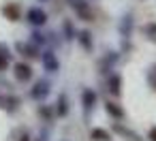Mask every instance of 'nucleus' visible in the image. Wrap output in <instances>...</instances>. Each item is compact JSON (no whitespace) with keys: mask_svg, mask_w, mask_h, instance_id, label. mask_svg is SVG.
Instances as JSON below:
<instances>
[{"mask_svg":"<svg viewBox=\"0 0 156 141\" xmlns=\"http://www.w3.org/2000/svg\"><path fill=\"white\" fill-rule=\"evenodd\" d=\"M66 2H69V7L75 11V15H77L79 19H83V22H94L96 11L92 9V5L88 2V0H66Z\"/></svg>","mask_w":156,"mask_h":141,"instance_id":"f257e3e1","label":"nucleus"},{"mask_svg":"<svg viewBox=\"0 0 156 141\" xmlns=\"http://www.w3.org/2000/svg\"><path fill=\"white\" fill-rule=\"evenodd\" d=\"M15 51H17L20 56H24L26 60H37V58H41L39 45H34V43H30V41H17V43H15Z\"/></svg>","mask_w":156,"mask_h":141,"instance_id":"f03ea898","label":"nucleus"},{"mask_svg":"<svg viewBox=\"0 0 156 141\" xmlns=\"http://www.w3.org/2000/svg\"><path fill=\"white\" fill-rule=\"evenodd\" d=\"M26 19H28V24H30V26L41 28V26H45V24H47L49 15H47V11H45V9H41V7H30V9H28V13H26Z\"/></svg>","mask_w":156,"mask_h":141,"instance_id":"7ed1b4c3","label":"nucleus"},{"mask_svg":"<svg viewBox=\"0 0 156 141\" xmlns=\"http://www.w3.org/2000/svg\"><path fill=\"white\" fill-rule=\"evenodd\" d=\"M41 60H43V69H45L47 73H58V71H60V60H58V56L54 54V49L41 51Z\"/></svg>","mask_w":156,"mask_h":141,"instance_id":"20e7f679","label":"nucleus"},{"mask_svg":"<svg viewBox=\"0 0 156 141\" xmlns=\"http://www.w3.org/2000/svg\"><path fill=\"white\" fill-rule=\"evenodd\" d=\"M13 75H15V79H17V81L26 83V81H30V79H32L34 69H32L28 62H15V64H13Z\"/></svg>","mask_w":156,"mask_h":141,"instance_id":"39448f33","label":"nucleus"},{"mask_svg":"<svg viewBox=\"0 0 156 141\" xmlns=\"http://www.w3.org/2000/svg\"><path fill=\"white\" fill-rule=\"evenodd\" d=\"M111 130H113V132H118L120 137H124L126 141H143V137H141L139 132H135V130H130V128H128V126H124V124H122L120 120L111 124Z\"/></svg>","mask_w":156,"mask_h":141,"instance_id":"423d86ee","label":"nucleus"},{"mask_svg":"<svg viewBox=\"0 0 156 141\" xmlns=\"http://www.w3.org/2000/svg\"><path fill=\"white\" fill-rule=\"evenodd\" d=\"M49 90H51L49 81H47V79H39V81H34V86L30 88V96H32L34 100H43V98H47Z\"/></svg>","mask_w":156,"mask_h":141,"instance_id":"0eeeda50","label":"nucleus"},{"mask_svg":"<svg viewBox=\"0 0 156 141\" xmlns=\"http://www.w3.org/2000/svg\"><path fill=\"white\" fill-rule=\"evenodd\" d=\"M22 100L15 94H0V109H5L7 113H15L20 109Z\"/></svg>","mask_w":156,"mask_h":141,"instance_id":"6e6552de","label":"nucleus"},{"mask_svg":"<svg viewBox=\"0 0 156 141\" xmlns=\"http://www.w3.org/2000/svg\"><path fill=\"white\" fill-rule=\"evenodd\" d=\"M0 13H2L5 19H9V22H20L22 19V7H20V2H7V5H2Z\"/></svg>","mask_w":156,"mask_h":141,"instance_id":"1a4fd4ad","label":"nucleus"},{"mask_svg":"<svg viewBox=\"0 0 156 141\" xmlns=\"http://www.w3.org/2000/svg\"><path fill=\"white\" fill-rule=\"evenodd\" d=\"M133 28H135L133 13H126V15L120 19V26H118V30H120V37H122L124 41H128V39L133 37Z\"/></svg>","mask_w":156,"mask_h":141,"instance_id":"9d476101","label":"nucleus"},{"mask_svg":"<svg viewBox=\"0 0 156 141\" xmlns=\"http://www.w3.org/2000/svg\"><path fill=\"white\" fill-rule=\"evenodd\" d=\"M107 92L111 96H115V98L122 94V75L120 73H111L107 77Z\"/></svg>","mask_w":156,"mask_h":141,"instance_id":"9b49d317","label":"nucleus"},{"mask_svg":"<svg viewBox=\"0 0 156 141\" xmlns=\"http://www.w3.org/2000/svg\"><path fill=\"white\" fill-rule=\"evenodd\" d=\"M96 100H98L96 92H94L92 88H83V92H81V105H83V111H86V113H90V111L94 109Z\"/></svg>","mask_w":156,"mask_h":141,"instance_id":"f8f14e48","label":"nucleus"},{"mask_svg":"<svg viewBox=\"0 0 156 141\" xmlns=\"http://www.w3.org/2000/svg\"><path fill=\"white\" fill-rule=\"evenodd\" d=\"M103 105H105V111H107L109 118H113V120H124L126 113H124V109H122L120 103H115V100H105Z\"/></svg>","mask_w":156,"mask_h":141,"instance_id":"ddd939ff","label":"nucleus"},{"mask_svg":"<svg viewBox=\"0 0 156 141\" xmlns=\"http://www.w3.org/2000/svg\"><path fill=\"white\" fill-rule=\"evenodd\" d=\"M77 41H79V45L86 49V51H92L94 49V41H92V32H88V30H81V32H77V37H75Z\"/></svg>","mask_w":156,"mask_h":141,"instance_id":"4468645a","label":"nucleus"},{"mask_svg":"<svg viewBox=\"0 0 156 141\" xmlns=\"http://www.w3.org/2000/svg\"><path fill=\"white\" fill-rule=\"evenodd\" d=\"M115 62H118V54L109 51V54H107V56H105V58L101 60V64H98L101 73H105V75H107V73H109V71L113 69V64H115Z\"/></svg>","mask_w":156,"mask_h":141,"instance_id":"2eb2a0df","label":"nucleus"},{"mask_svg":"<svg viewBox=\"0 0 156 141\" xmlns=\"http://www.w3.org/2000/svg\"><path fill=\"white\" fill-rule=\"evenodd\" d=\"M54 109H56V115H58V118H64V115L69 113V98H66V94H60V96H58Z\"/></svg>","mask_w":156,"mask_h":141,"instance_id":"dca6fc26","label":"nucleus"},{"mask_svg":"<svg viewBox=\"0 0 156 141\" xmlns=\"http://www.w3.org/2000/svg\"><path fill=\"white\" fill-rule=\"evenodd\" d=\"M11 64V54H9V47L5 43H0V73H5Z\"/></svg>","mask_w":156,"mask_h":141,"instance_id":"f3484780","label":"nucleus"},{"mask_svg":"<svg viewBox=\"0 0 156 141\" xmlns=\"http://www.w3.org/2000/svg\"><path fill=\"white\" fill-rule=\"evenodd\" d=\"M39 118L43 120V122H51L54 120V115H56V109H54V105H39Z\"/></svg>","mask_w":156,"mask_h":141,"instance_id":"a211bd4d","label":"nucleus"},{"mask_svg":"<svg viewBox=\"0 0 156 141\" xmlns=\"http://www.w3.org/2000/svg\"><path fill=\"white\" fill-rule=\"evenodd\" d=\"M90 139L92 141H111V132L107 130V128H92L90 130Z\"/></svg>","mask_w":156,"mask_h":141,"instance_id":"6ab92c4d","label":"nucleus"},{"mask_svg":"<svg viewBox=\"0 0 156 141\" xmlns=\"http://www.w3.org/2000/svg\"><path fill=\"white\" fill-rule=\"evenodd\" d=\"M141 32H143V37H145L150 43L156 45V22H147V24H143Z\"/></svg>","mask_w":156,"mask_h":141,"instance_id":"aec40b11","label":"nucleus"},{"mask_svg":"<svg viewBox=\"0 0 156 141\" xmlns=\"http://www.w3.org/2000/svg\"><path fill=\"white\" fill-rule=\"evenodd\" d=\"M62 34H64V39H66V41H73V39L77 37V30H75V26H73V22H71V19H66V22L62 24Z\"/></svg>","mask_w":156,"mask_h":141,"instance_id":"412c9836","label":"nucleus"},{"mask_svg":"<svg viewBox=\"0 0 156 141\" xmlns=\"http://www.w3.org/2000/svg\"><path fill=\"white\" fill-rule=\"evenodd\" d=\"M30 43H34V45H45L47 43V34H43V32H39V30H34L32 34H30Z\"/></svg>","mask_w":156,"mask_h":141,"instance_id":"4be33fe9","label":"nucleus"},{"mask_svg":"<svg viewBox=\"0 0 156 141\" xmlns=\"http://www.w3.org/2000/svg\"><path fill=\"white\" fill-rule=\"evenodd\" d=\"M34 141H49V130H47V128H43V130L37 135V139H34Z\"/></svg>","mask_w":156,"mask_h":141,"instance_id":"5701e85b","label":"nucleus"},{"mask_svg":"<svg viewBox=\"0 0 156 141\" xmlns=\"http://www.w3.org/2000/svg\"><path fill=\"white\" fill-rule=\"evenodd\" d=\"M17 141H32V137H30V132H26V130H24V132L20 135V139H17Z\"/></svg>","mask_w":156,"mask_h":141,"instance_id":"b1692460","label":"nucleus"},{"mask_svg":"<svg viewBox=\"0 0 156 141\" xmlns=\"http://www.w3.org/2000/svg\"><path fill=\"white\" fill-rule=\"evenodd\" d=\"M147 139H150V141H156V126H152V128H150V132H147Z\"/></svg>","mask_w":156,"mask_h":141,"instance_id":"393cba45","label":"nucleus"},{"mask_svg":"<svg viewBox=\"0 0 156 141\" xmlns=\"http://www.w3.org/2000/svg\"><path fill=\"white\" fill-rule=\"evenodd\" d=\"M152 86H154V88H156V81H152Z\"/></svg>","mask_w":156,"mask_h":141,"instance_id":"a878e982","label":"nucleus"}]
</instances>
